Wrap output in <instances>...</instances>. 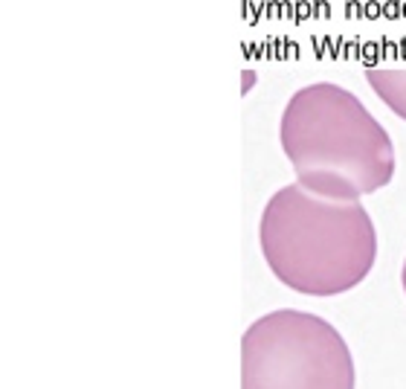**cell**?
<instances>
[{
    "label": "cell",
    "instance_id": "6da1fadb",
    "mask_svg": "<svg viewBox=\"0 0 406 389\" xmlns=\"http://www.w3.org/2000/svg\"><path fill=\"white\" fill-rule=\"evenodd\" d=\"M282 151L308 192L357 201L395 174V146L372 111L334 81L305 84L279 122Z\"/></svg>",
    "mask_w": 406,
    "mask_h": 389
},
{
    "label": "cell",
    "instance_id": "7a4b0ae2",
    "mask_svg": "<svg viewBox=\"0 0 406 389\" xmlns=\"http://www.w3.org/2000/svg\"><path fill=\"white\" fill-rule=\"evenodd\" d=\"M259 244L279 282L308 296L351 291L377 259V233L363 203L322 198L302 183L270 194Z\"/></svg>",
    "mask_w": 406,
    "mask_h": 389
},
{
    "label": "cell",
    "instance_id": "3957f363",
    "mask_svg": "<svg viewBox=\"0 0 406 389\" xmlns=\"http://www.w3.org/2000/svg\"><path fill=\"white\" fill-rule=\"evenodd\" d=\"M241 389H354L348 343L310 311H270L241 337Z\"/></svg>",
    "mask_w": 406,
    "mask_h": 389
},
{
    "label": "cell",
    "instance_id": "277c9868",
    "mask_svg": "<svg viewBox=\"0 0 406 389\" xmlns=\"http://www.w3.org/2000/svg\"><path fill=\"white\" fill-rule=\"evenodd\" d=\"M365 81L374 87V93L383 99L389 111L406 119V70H383V67H368Z\"/></svg>",
    "mask_w": 406,
    "mask_h": 389
},
{
    "label": "cell",
    "instance_id": "5b68a950",
    "mask_svg": "<svg viewBox=\"0 0 406 389\" xmlns=\"http://www.w3.org/2000/svg\"><path fill=\"white\" fill-rule=\"evenodd\" d=\"M400 282H403V293H406V259H403V270H400Z\"/></svg>",
    "mask_w": 406,
    "mask_h": 389
}]
</instances>
